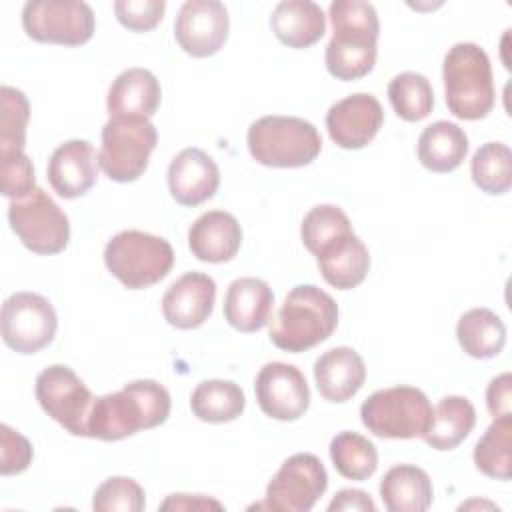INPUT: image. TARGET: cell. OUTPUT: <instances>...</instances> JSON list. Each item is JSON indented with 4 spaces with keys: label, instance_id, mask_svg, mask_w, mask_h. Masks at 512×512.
Masks as SVG:
<instances>
[{
    "label": "cell",
    "instance_id": "1",
    "mask_svg": "<svg viewBox=\"0 0 512 512\" xmlns=\"http://www.w3.org/2000/svg\"><path fill=\"white\" fill-rule=\"evenodd\" d=\"M170 394L156 380H134L122 390L94 398L88 438L116 442L138 430L156 428L170 416Z\"/></svg>",
    "mask_w": 512,
    "mask_h": 512
},
{
    "label": "cell",
    "instance_id": "2",
    "mask_svg": "<svg viewBox=\"0 0 512 512\" xmlns=\"http://www.w3.org/2000/svg\"><path fill=\"white\" fill-rule=\"evenodd\" d=\"M332 38L326 46V70L338 80H358L372 72L380 34L376 8L362 0H334L328 8Z\"/></svg>",
    "mask_w": 512,
    "mask_h": 512
},
{
    "label": "cell",
    "instance_id": "3",
    "mask_svg": "<svg viewBox=\"0 0 512 512\" xmlns=\"http://www.w3.org/2000/svg\"><path fill=\"white\" fill-rule=\"evenodd\" d=\"M338 304L314 284L294 286L270 324V340L284 352H306L332 336Z\"/></svg>",
    "mask_w": 512,
    "mask_h": 512
},
{
    "label": "cell",
    "instance_id": "4",
    "mask_svg": "<svg viewBox=\"0 0 512 512\" xmlns=\"http://www.w3.org/2000/svg\"><path fill=\"white\" fill-rule=\"evenodd\" d=\"M448 110L460 120H480L494 108V78L488 54L474 42L454 44L442 64Z\"/></svg>",
    "mask_w": 512,
    "mask_h": 512
},
{
    "label": "cell",
    "instance_id": "5",
    "mask_svg": "<svg viewBox=\"0 0 512 512\" xmlns=\"http://www.w3.org/2000/svg\"><path fill=\"white\" fill-rule=\"evenodd\" d=\"M250 156L268 168H300L314 162L322 150L316 126L296 116H262L246 134Z\"/></svg>",
    "mask_w": 512,
    "mask_h": 512
},
{
    "label": "cell",
    "instance_id": "6",
    "mask_svg": "<svg viewBox=\"0 0 512 512\" xmlns=\"http://www.w3.org/2000/svg\"><path fill=\"white\" fill-rule=\"evenodd\" d=\"M108 272L126 288L142 290L168 276L174 266L172 244L142 230H122L104 248Z\"/></svg>",
    "mask_w": 512,
    "mask_h": 512
},
{
    "label": "cell",
    "instance_id": "7",
    "mask_svg": "<svg viewBox=\"0 0 512 512\" xmlns=\"http://www.w3.org/2000/svg\"><path fill=\"white\" fill-rule=\"evenodd\" d=\"M362 424L378 438H418L430 426L432 404L414 386H392L376 390L360 406Z\"/></svg>",
    "mask_w": 512,
    "mask_h": 512
},
{
    "label": "cell",
    "instance_id": "8",
    "mask_svg": "<svg viewBox=\"0 0 512 512\" xmlns=\"http://www.w3.org/2000/svg\"><path fill=\"white\" fill-rule=\"evenodd\" d=\"M158 132L150 118H110L102 126L98 164L114 182H134L148 168Z\"/></svg>",
    "mask_w": 512,
    "mask_h": 512
},
{
    "label": "cell",
    "instance_id": "9",
    "mask_svg": "<svg viewBox=\"0 0 512 512\" xmlns=\"http://www.w3.org/2000/svg\"><path fill=\"white\" fill-rule=\"evenodd\" d=\"M8 222L20 242L34 254L50 256L68 246V216L48 196V192L38 186L26 198L10 200Z\"/></svg>",
    "mask_w": 512,
    "mask_h": 512
},
{
    "label": "cell",
    "instance_id": "10",
    "mask_svg": "<svg viewBox=\"0 0 512 512\" xmlns=\"http://www.w3.org/2000/svg\"><path fill=\"white\" fill-rule=\"evenodd\" d=\"M22 28L42 44L80 46L94 34V12L78 0H30L22 8Z\"/></svg>",
    "mask_w": 512,
    "mask_h": 512
},
{
    "label": "cell",
    "instance_id": "11",
    "mask_svg": "<svg viewBox=\"0 0 512 512\" xmlns=\"http://www.w3.org/2000/svg\"><path fill=\"white\" fill-rule=\"evenodd\" d=\"M34 392L42 410L64 430L74 436H88L94 396L72 368L64 364L44 368L36 376Z\"/></svg>",
    "mask_w": 512,
    "mask_h": 512
},
{
    "label": "cell",
    "instance_id": "12",
    "mask_svg": "<svg viewBox=\"0 0 512 512\" xmlns=\"http://www.w3.org/2000/svg\"><path fill=\"white\" fill-rule=\"evenodd\" d=\"M328 488V474L318 456L298 452L286 458L266 486L264 502L254 508L308 512Z\"/></svg>",
    "mask_w": 512,
    "mask_h": 512
},
{
    "label": "cell",
    "instance_id": "13",
    "mask_svg": "<svg viewBox=\"0 0 512 512\" xmlns=\"http://www.w3.org/2000/svg\"><path fill=\"white\" fill-rule=\"evenodd\" d=\"M2 340L18 354H36L56 334L58 316L54 306L36 292H16L2 304Z\"/></svg>",
    "mask_w": 512,
    "mask_h": 512
},
{
    "label": "cell",
    "instance_id": "14",
    "mask_svg": "<svg viewBox=\"0 0 512 512\" xmlns=\"http://www.w3.org/2000/svg\"><path fill=\"white\" fill-rule=\"evenodd\" d=\"M254 394L260 410L282 422L304 416L310 406V388L304 374L286 362H268L254 380Z\"/></svg>",
    "mask_w": 512,
    "mask_h": 512
},
{
    "label": "cell",
    "instance_id": "15",
    "mask_svg": "<svg viewBox=\"0 0 512 512\" xmlns=\"http://www.w3.org/2000/svg\"><path fill=\"white\" fill-rule=\"evenodd\" d=\"M228 28V10L218 0H188L174 20L176 42L194 58L216 54L228 38Z\"/></svg>",
    "mask_w": 512,
    "mask_h": 512
},
{
    "label": "cell",
    "instance_id": "16",
    "mask_svg": "<svg viewBox=\"0 0 512 512\" xmlns=\"http://www.w3.org/2000/svg\"><path fill=\"white\" fill-rule=\"evenodd\" d=\"M384 124V110L376 96L358 92L334 102L326 112V128L332 142L344 150L368 146Z\"/></svg>",
    "mask_w": 512,
    "mask_h": 512
},
{
    "label": "cell",
    "instance_id": "17",
    "mask_svg": "<svg viewBox=\"0 0 512 512\" xmlns=\"http://www.w3.org/2000/svg\"><path fill=\"white\" fill-rule=\"evenodd\" d=\"M216 302V282L204 272H186L162 296L164 320L178 330L202 326Z\"/></svg>",
    "mask_w": 512,
    "mask_h": 512
},
{
    "label": "cell",
    "instance_id": "18",
    "mask_svg": "<svg viewBox=\"0 0 512 512\" xmlns=\"http://www.w3.org/2000/svg\"><path fill=\"white\" fill-rule=\"evenodd\" d=\"M220 186V170L210 154L200 148L180 150L168 166V190L182 206L210 200Z\"/></svg>",
    "mask_w": 512,
    "mask_h": 512
},
{
    "label": "cell",
    "instance_id": "19",
    "mask_svg": "<svg viewBox=\"0 0 512 512\" xmlns=\"http://www.w3.org/2000/svg\"><path fill=\"white\" fill-rule=\"evenodd\" d=\"M98 166V154L88 140H68L48 160V182L58 196L72 200L96 184Z\"/></svg>",
    "mask_w": 512,
    "mask_h": 512
},
{
    "label": "cell",
    "instance_id": "20",
    "mask_svg": "<svg viewBox=\"0 0 512 512\" xmlns=\"http://www.w3.org/2000/svg\"><path fill=\"white\" fill-rule=\"evenodd\" d=\"M314 380L324 400L342 404L354 398L364 386L366 366L354 348L336 346L314 362Z\"/></svg>",
    "mask_w": 512,
    "mask_h": 512
},
{
    "label": "cell",
    "instance_id": "21",
    "mask_svg": "<svg viewBox=\"0 0 512 512\" xmlns=\"http://www.w3.org/2000/svg\"><path fill=\"white\" fill-rule=\"evenodd\" d=\"M240 244L242 228L238 220L224 210L204 212L188 230V248L202 262H228L238 254Z\"/></svg>",
    "mask_w": 512,
    "mask_h": 512
},
{
    "label": "cell",
    "instance_id": "22",
    "mask_svg": "<svg viewBox=\"0 0 512 512\" xmlns=\"http://www.w3.org/2000/svg\"><path fill=\"white\" fill-rule=\"evenodd\" d=\"M162 88L156 76L146 68H128L120 72L106 96L110 118H150L156 114Z\"/></svg>",
    "mask_w": 512,
    "mask_h": 512
},
{
    "label": "cell",
    "instance_id": "23",
    "mask_svg": "<svg viewBox=\"0 0 512 512\" xmlns=\"http://www.w3.org/2000/svg\"><path fill=\"white\" fill-rule=\"evenodd\" d=\"M272 306L274 294L264 280L236 278L224 296V318L238 332H258L270 322Z\"/></svg>",
    "mask_w": 512,
    "mask_h": 512
},
{
    "label": "cell",
    "instance_id": "24",
    "mask_svg": "<svg viewBox=\"0 0 512 512\" xmlns=\"http://www.w3.org/2000/svg\"><path fill=\"white\" fill-rule=\"evenodd\" d=\"M274 36L288 48H308L326 32V16L320 4L310 0L278 2L270 16Z\"/></svg>",
    "mask_w": 512,
    "mask_h": 512
},
{
    "label": "cell",
    "instance_id": "25",
    "mask_svg": "<svg viewBox=\"0 0 512 512\" xmlns=\"http://www.w3.org/2000/svg\"><path fill=\"white\" fill-rule=\"evenodd\" d=\"M380 498L390 512H424L434 500L432 480L414 464H396L380 480Z\"/></svg>",
    "mask_w": 512,
    "mask_h": 512
},
{
    "label": "cell",
    "instance_id": "26",
    "mask_svg": "<svg viewBox=\"0 0 512 512\" xmlns=\"http://www.w3.org/2000/svg\"><path fill=\"white\" fill-rule=\"evenodd\" d=\"M468 154L466 132L448 120H438L426 126L418 138L420 164L436 174L456 170Z\"/></svg>",
    "mask_w": 512,
    "mask_h": 512
},
{
    "label": "cell",
    "instance_id": "27",
    "mask_svg": "<svg viewBox=\"0 0 512 512\" xmlns=\"http://www.w3.org/2000/svg\"><path fill=\"white\" fill-rule=\"evenodd\" d=\"M476 424V410L464 396H446L432 408L424 442L434 450H452L464 442Z\"/></svg>",
    "mask_w": 512,
    "mask_h": 512
},
{
    "label": "cell",
    "instance_id": "28",
    "mask_svg": "<svg viewBox=\"0 0 512 512\" xmlns=\"http://www.w3.org/2000/svg\"><path fill=\"white\" fill-rule=\"evenodd\" d=\"M322 278L338 288V290H352L364 282L370 270V254L364 242L350 234L340 240L336 246L326 250L322 256L316 258Z\"/></svg>",
    "mask_w": 512,
    "mask_h": 512
},
{
    "label": "cell",
    "instance_id": "29",
    "mask_svg": "<svg viewBox=\"0 0 512 512\" xmlns=\"http://www.w3.org/2000/svg\"><path fill=\"white\" fill-rule=\"evenodd\" d=\"M456 338L468 356L488 360L502 352L506 344V326L492 310L472 308L460 316Z\"/></svg>",
    "mask_w": 512,
    "mask_h": 512
},
{
    "label": "cell",
    "instance_id": "30",
    "mask_svg": "<svg viewBox=\"0 0 512 512\" xmlns=\"http://www.w3.org/2000/svg\"><path fill=\"white\" fill-rule=\"evenodd\" d=\"M192 414L210 424L232 422L242 416L246 408V396L242 388L232 380H204L190 396Z\"/></svg>",
    "mask_w": 512,
    "mask_h": 512
},
{
    "label": "cell",
    "instance_id": "31",
    "mask_svg": "<svg viewBox=\"0 0 512 512\" xmlns=\"http://www.w3.org/2000/svg\"><path fill=\"white\" fill-rule=\"evenodd\" d=\"M476 468L496 480L512 476V416L494 418L474 446Z\"/></svg>",
    "mask_w": 512,
    "mask_h": 512
},
{
    "label": "cell",
    "instance_id": "32",
    "mask_svg": "<svg viewBox=\"0 0 512 512\" xmlns=\"http://www.w3.org/2000/svg\"><path fill=\"white\" fill-rule=\"evenodd\" d=\"M354 234L352 224L342 208L334 204L314 206L302 220L300 236L310 254L316 258L336 246L346 236Z\"/></svg>",
    "mask_w": 512,
    "mask_h": 512
},
{
    "label": "cell",
    "instance_id": "33",
    "mask_svg": "<svg viewBox=\"0 0 512 512\" xmlns=\"http://www.w3.org/2000/svg\"><path fill=\"white\" fill-rule=\"evenodd\" d=\"M330 458L336 472L348 480H368L378 468L376 446L358 432H338L330 442Z\"/></svg>",
    "mask_w": 512,
    "mask_h": 512
},
{
    "label": "cell",
    "instance_id": "34",
    "mask_svg": "<svg viewBox=\"0 0 512 512\" xmlns=\"http://www.w3.org/2000/svg\"><path fill=\"white\" fill-rule=\"evenodd\" d=\"M388 100L402 120L420 122L434 108V90L426 76L400 72L388 84Z\"/></svg>",
    "mask_w": 512,
    "mask_h": 512
},
{
    "label": "cell",
    "instance_id": "35",
    "mask_svg": "<svg viewBox=\"0 0 512 512\" xmlns=\"http://www.w3.org/2000/svg\"><path fill=\"white\" fill-rule=\"evenodd\" d=\"M474 184L486 194H506L512 186V152L502 142L482 144L470 162Z\"/></svg>",
    "mask_w": 512,
    "mask_h": 512
},
{
    "label": "cell",
    "instance_id": "36",
    "mask_svg": "<svg viewBox=\"0 0 512 512\" xmlns=\"http://www.w3.org/2000/svg\"><path fill=\"white\" fill-rule=\"evenodd\" d=\"M0 160L24 154L26 126L30 118V104L22 90L12 86L0 88Z\"/></svg>",
    "mask_w": 512,
    "mask_h": 512
},
{
    "label": "cell",
    "instance_id": "37",
    "mask_svg": "<svg viewBox=\"0 0 512 512\" xmlns=\"http://www.w3.org/2000/svg\"><path fill=\"white\" fill-rule=\"evenodd\" d=\"M146 506L142 486L126 476H112L104 480L92 498L96 512H140Z\"/></svg>",
    "mask_w": 512,
    "mask_h": 512
},
{
    "label": "cell",
    "instance_id": "38",
    "mask_svg": "<svg viewBox=\"0 0 512 512\" xmlns=\"http://www.w3.org/2000/svg\"><path fill=\"white\" fill-rule=\"evenodd\" d=\"M164 0H116L114 14L118 22L132 32H148L156 28L164 16Z\"/></svg>",
    "mask_w": 512,
    "mask_h": 512
},
{
    "label": "cell",
    "instance_id": "39",
    "mask_svg": "<svg viewBox=\"0 0 512 512\" xmlns=\"http://www.w3.org/2000/svg\"><path fill=\"white\" fill-rule=\"evenodd\" d=\"M0 178H2V194L10 200L26 198L36 188L34 166L26 154L0 160Z\"/></svg>",
    "mask_w": 512,
    "mask_h": 512
},
{
    "label": "cell",
    "instance_id": "40",
    "mask_svg": "<svg viewBox=\"0 0 512 512\" xmlns=\"http://www.w3.org/2000/svg\"><path fill=\"white\" fill-rule=\"evenodd\" d=\"M0 472L2 476H12L24 472L34 456L32 444L20 432L10 428L8 424L0 426Z\"/></svg>",
    "mask_w": 512,
    "mask_h": 512
},
{
    "label": "cell",
    "instance_id": "41",
    "mask_svg": "<svg viewBox=\"0 0 512 512\" xmlns=\"http://www.w3.org/2000/svg\"><path fill=\"white\" fill-rule=\"evenodd\" d=\"M486 406L492 418L512 416V376L504 372L490 380L486 388Z\"/></svg>",
    "mask_w": 512,
    "mask_h": 512
},
{
    "label": "cell",
    "instance_id": "42",
    "mask_svg": "<svg viewBox=\"0 0 512 512\" xmlns=\"http://www.w3.org/2000/svg\"><path fill=\"white\" fill-rule=\"evenodd\" d=\"M374 512L376 504L368 492L358 488L340 490L328 504V512Z\"/></svg>",
    "mask_w": 512,
    "mask_h": 512
},
{
    "label": "cell",
    "instance_id": "43",
    "mask_svg": "<svg viewBox=\"0 0 512 512\" xmlns=\"http://www.w3.org/2000/svg\"><path fill=\"white\" fill-rule=\"evenodd\" d=\"M222 510L224 506L218 500L206 498L202 494H170L162 504L160 510Z\"/></svg>",
    "mask_w": 512,
    "mask_h": 512
}]
</instances>
